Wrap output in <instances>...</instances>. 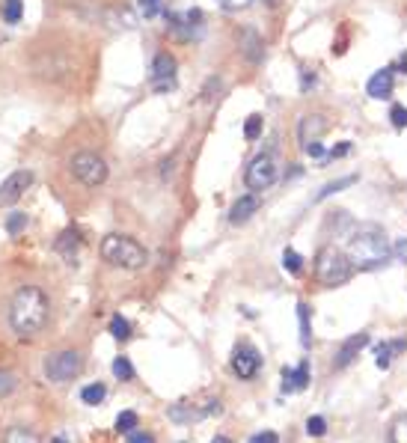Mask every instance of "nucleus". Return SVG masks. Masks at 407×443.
Returning a JSON list of instances; mask_svg holds the SVG:
<instances>
[{"label":"nucleus","mask_w":407,"mask_h":443,"mask_svg":"<svg viewBox=\"0 0 407 443\" xmlns=\"http://www.w3.org/2000/svg\"><path fill=\"white\" fill-rule=\"evenodd\" d=\"M392 259H399V262L407 265V238H401V241L392 244Z\"/></svg>","instance_id":"39"},{"label":"nucleus","mask_w":407,"mask_h":443,"mask_svg":"<svg viewBox=\"0 0 407 443\" xmlns=\"http://www.w3.org/2000/svg\"><path fill=\"white\" fill-rule=\"evenodd\" d=\"M253 0H223V6L229 9V12H238V9H247Z\"/></svg>","instance_id":"41"},{"label":"nucleus","mask_w":407,"mask_h":443,"mask_svg":"<svg viewBox=\"0 0 407 443\" xmlns=\"http://www.w3.org/2000/svg\"><path fill=\"white\" fill-rule=\"evenodd\" d=\"M3 443H42L39 440V435L33 428H27V426H12L3 435Z\"/></svg>","instance_id":"23"},{"label":"nucleus","mask_w":407,"mask_h":443,"mask_svg":"<svg viewBox=\"0 0 407 443\" xmlns=\"http://www.w3.org/2000/svg\"><path fill=\"white\" fill-rule=\"evenodd\" d=\"M267 3H276V0H267Z\"/></svg>","instance_id":"47"},{"label":"nucleus","mask_w":407,"mask_h":443,"mask_svg":"<svg viewBox=\"0 0 407 443\" xmlns=\"http://www.w3.org/2000/svg\"><path fill=\"white\" fill-rule=\"evenodd\" d=\"M372 351H375V366L378 369H390L392 366V357H395V351H392V342L390 339H384V342H375L372 346Z\"/></svg>","instance_id":"22"},{"label":"nucleus","mask_w":407,"mask_h":443,"mask_svg":"<svg viewBox=\"0 0 407 443\" xmlns=\"http://www.w3.org/2000/svg\"><path fill=\"white\" fill-rule=\"evenodd\" d=\"M262 116L259 113H253V116H247V122H244V137L247 140H259V134H262Z\"/></svg>","instance_id":"31"},{"label":"nucleus","mask_w":407,"mask_h":443,"mask_svg":"<svg viewBox=\"0 0 407 443\" xmlns=\"http://www.w3.org/2000/svg\"><path fill=\"white\" fill-rule=\"evenodd\" d=\"M283 268L292 274V277H297V274L303 271V256L297 253V250H292V247H285L283 250Z\"/></svg>","instance_id":"28"},{"label":"nucleus","mask_w":407,"mask_h":443,"mask_svg":"<svg viewBox=\"0 0 407 443\" xmlns=\"http://www.w3.org/2000/svg\"><path fill=\"white\" fill-rule=\"evenodd\" d=\"M84 372V354L77 348H63L45 357V378L51 384H68Z\"/></svg>","instance_id":"5"},{"label":"nucleus","mask_w":407,"mask_h":443,"mask_svg":"<svg viewBox=\"0 0 407 443\" xmlns=\"http://www.w3.org/2000/svg\"><path fill=\"white\" fill-rule=\"evenodd\" d=\"M107 333H111L116 342H128V339H131V321L122 319V316L116 312V316L111 319V324H107Z\"/></svg>","instance_id":"24"},{"label":"nucleus","mask_w":407,"mask_h":443,"mask_svg":"<svg viewBox=\"0 0 407 443\" xmlns=\"http://www.w3.org/2000/svg\"><path fill=\"white\" fill-rule=\"evenodd\" d=\"M125 443H158V437L152 435V431L137 428V431H131V435H125Z\"/></svg>","instance_id":"36"},{"label":"nucleus","mask_w":407,"mask_h":443,"mask_svg":"<svg viewBox=\"0 0 407 443\" xmlns=\"http://www.w3.org/2000/svg\"><path fill=\"white\" fill-rule=\"evenodd\" d=\"M354 268H381L392 259V247H390V238H386L384 226L378 223H360L357 229L348 235V250Z\"/></svg>","instance_id":"2"},{"label":"nucleus","mask_w":407,"mask_h":443,"mask_svg":"<svg viewBox=\"0 0 407 443\" xmlns=\"http://www.w3.org/2000/svg\"><path fill=\"white\" fill-rule=\"evenodd\" d=\"M15 387H18V381H15V375H12V372H3V369H0V399L12 396V393H15Z\"/></svg>","instance_id":"33"},{"label":"nucleus","mask_w":407,"mask_h":443,"mask_svg":"<svg viewBox=\"0 0 407 443\" xmlns=\"http://www.w3.org/2000/svg\"><path fill=\"white\" fill-rule=\"evenodd\" d=\"M244 39H247V45H244V51H247V57H250L253 63H259V57H262V51H259V48H262V42H259V36H256L253 30H247V33H244Z\"/></svg>","instance_id":"32"},{"label":"nucleus","mask_w":407,"mask_h":443,"mask_svg":"<svg viewBox=\"0 0 407 443\" xmlns=\"http://www.w3.org/2000/svg\"><path fill=\"white\" fill-rule=\"evenodd\" d=\"M399 66H401V68H404V75H407V54H404V57H401V63H399Z\"/></svg>","instance_id":"46"},{"label":"nucleus","mask_w":407,"mask_h":443,"mask_svg":"<svg viewBox=\"0 0 407 443\" xmlns=\"http://www.w3.org/2000/svg\"><path fill=\"white\" fill-rule=\"evenodd\" d=\"M137 428H140V413L131 411V408L122 411L113 420V431H116V435H131V431H137Z\"/></svg>","instance_id":"20"},{"label":"nucleus","mask_w":407,"mask_h":443,"mask_svg":"<svg viewBox=\"0 0 407 443\" xmlns=\"http://www.w3.org/2000/svg\"><path fill=\"white\" fill-rule=\"evenodd\" d=\"M390 120H392L395 128H407V107H404V104H392Z\"/></svg>","instance_id":"35"},{"label":"nucleus","mask_w":407,"mask_h":443,"mask_svg":"<svg viewBox=\"0 0 407 443\" xmlns=\"http://www.w3.org/2000/svg\"><path fill=\"white\" fill-rule=\"evenodd\" d=\"M111 372H113V378H116V381H122V384H131V381L137 378L134 363H131V357H125V354H119V357H113Z\"/></svg>","instance_id":"19"},{"label":"nucleus","mask_w":407,"mask_h":443,"mask_svg":"<svg viewBox=\"0 0 407 443\" xmlns=\"http://www.w3.org/2000/svg\"><path fill=\"white\" fill-rule=\"evenodd\" d=\"M51 321V301L39 285H21L9 301V324L21 339H36Z\"/></svg>","instance_id":"1"},{"label":"nucleus","mask_w":407,"mask_h":443,"mask_svg":"<svg viewBox=\"0 0 407 443\" xmlns=\"http://www.w3.org/2000/svg\"><path fill=\"white\" fill-rule=\"evenodd\" d=\"M392 342V351L395 354H404L407 351V337H395V339H390Z\"/></svg>","instance_id":"43"},{"label":"nucleus","mask_w":407,"mask_h":443,"mask_svg":"<svg viewBox=\"0 0 407 443\" xmlns=\"http://www.w3.org/2000/svg\"><path fill=\"white\" fill-rule=\"evenodd\" d=\"M354 277V262L351 256L339 250V247H321L315 256V280L327 289H336V285H345Z\"/></svg>","instance_id":"4"},{"label":"nucleus","mask_w":407,"mask_h":443,"mask_svg":"<svg viewBox=\"0 0 407 443\" xmlns=\"http://www.w3.org/2000/svg\"><path fill=\"white\" fill-rule=\"evenodd\" d=\"M178 443H184V440H178Z\"/></svg>","instance_id":"48"},{"label":"nucleus","mask_w":407,"mask_h":443,"mask_svg":"<svg viewBox=\"0 0 407 443\" xmlns=\"http://www.w3.org/2000/svg\"><path fill=\"white\" fill-rule=\"evenodd\" d=\"M303 152L310 155V158H324V146H321L319 140H315V143H310V146H306Z\"/></svg>","instance_id":"42"},{"label":"nucleus","mask_w":407,"mask_h":443,"mask_svg":"<svg viewBox=\"0 0 407 443\" xmlns=\"http://www.w3.org/2000/svg\"><path fill=\"white\" fill-rule=\"evenodd\" d=\"M354 182H357V176H342V179H336V182H327L324 188H321V194L315 196V202H321V200H327V196H333V194H339V191H345V188H351Z\"/></svg>","instance_id":"27"},{"label":"nucleus","mask_w":407,"mask_h":443,"mask_svg":"<svg viewBox=\"0 0 407 443\" xmlns=\"http://www.w3.org/2000/svg\"><path fill=\"white\" fill-rule=\"evenodd\" d=\"M0 15H3L6 24H18L24 18V0H3L0 6Z\"/></svg>","instance_id":"25"},{"label":"nucleus","mask_w":407,"mask_h":443,"mask_svg":"<svg viewBox=\"0 0 407 443\" xmlns=\"http://www.w3.org/2000/svg\"><path fill=\"white\" fill-rule=\"evenodd\" d=\"M390 443H407V413L392 420L390 426Z\"/></svg>","instance_id":"29"},{"label":"nucleus","mask_w":407,"mask_h":443,"mask_svg":"<svg viewBox=\"0 0 407 443\" xmlns=\"http://www.w3.org/2000/svg\"><path fill=\"white\" fill-rule=\"evenodd\" d=\"M247 443H280V435H276L274 428H262V431H256V435H250Z\"/></svg>","instance_id":"34"},{"label":"nucleus","mask_w":407,"mask_h":443,"mask_svg":"<svg viewBox=\"0 0 407 443\" xmlns=\"http://www.w3.org/2000/svg\"><path fill=\"white\" fill-rule=\"evenodd\" d=\"M315 81H319V77H315L312 68H301V90L303 93H310L312 86H315Z\"/></svg>","instance_id":"38"},{"label":"nucleus","mask_w":407,"mask_h":443,"mask_svg":"<svg viewBox=\"0 0 407 443\" xmlns=\"http://www.w3.org/2000/svg\"><path fill=\"white\" fill-rule=\"evenodd\" d=\"M348 152H351V143L345 140V143H339V146H333L327 158H330V161H336V158H345V155H348Z\"/></svg>","instance_id":"40"},{"label":"nucleus","mask_w":407,"mask_h":443,"mask_svg":"<svg viewBox=\"0 0 407 443\" xmlns=\"http://www.w3.org/2000/svg\"><path fill=\"white\" fill-rule=\"evenodd\" d=\"M211 443H235V440H232V437H226V435H214V437H211Z\"/></svg>","instance_id":"45"},{"label":"nucleus","mask_w":407,"mask_h":443,"mask_svg":"<svg viewBox=\"0 0 407 443\" xmlns=\"http://www.w3.org/2000/svg\"><path fill=\"white\" fill-rule=\"evenodd\" d=\"M104 399H107V384L104 381H93V384H86V387H81V402L86 408L102 405Z\"/></svg>","instance_id":"18"},{"label":"nucleus","mask_w":407,"mask_h":443,"mask_svg":"<svg viewBox=\"0 0 407 443\" xmlns=\"http://www.w3.org/2000/svg\"><path fill=\"white\" fill-rule=\"evenodd\" d=\"M324 131H327V120L321 113H306V116H301V122H297V140H301L303 149L310 143L321 140Z\"/></svg>","instance_id":"14"},{"label":"nucleus","mask_w":407,"mask_h":443,"mask_svg":"<svg viewBox=\"0 0 407 443\" xmlns=\"http://www.w3.org/2000/svg\"><path fill=\"white\" fill-rule=\"evenodd\" d=\"M149 81H152L155 93H167L176 86V60L170 54H158L152 60V75H149Z\"/></svg>","instance_id":"11"},{"label":"nucleus","mask_w":407,"mask_h":443,"mask_svg":"<svg viewBox=\"0 0 407 443\" xmlns=\"http://www.w3.org/2000/svg\"><path fill=\"white\" fill-rule=\"evenodd\" d=\"M214 413H223V402L220 399H208L205 405L200 402H191V399H182L176 405L167 408V417H170L176 426H191V422H200L205 417H214Z\"/></svg>","instance_id":"7"},{"label":"nucleus","mask_w":407,"mask_h":443,"mask_svg":"<svg viewBox=\"0 0 407 443\" xmlns=\"http://www.w3.org/2000/svg\"><path fill=\"white\" fill-rule=\"evenodd\" d=\"M274 179H276V161H274V155H271V152L256 155V158L250 161V167H247V173H244L247 188L256 191V194L271 188Z\"/></svg>","instance_id":"9"},{"label":"nucleus","mask_w":407,"mask_h":443,"mask_svg":"<svg viewBox=\"0 0 407 443\" xmlns=\"http://www.w3.org/2000/svg\"><path fill=\"white\" fill-rule=\"evenodd\" d=\"M372 346V333L369 330H360V333H351L348 339H342V346L336 348V354H333V363L330 366L336 369V372H342V369H348L351 363L360 357V351L363 348H369Z\"/></svg>","instance_id":"10"},{"label":"nucleus","mask_w":407,"mask_h":443,"mask_svg":"<svg viewBox=\"0 0 407 443\" xmlns=\"http://www.w3.org/2000/svg\"><path fill=\"white\" fill-rule=\"evenodd\" d=\"M72 176L77 182H84L86 188H98L102 182H107V164H104V158H98L95 152H77L75 158H72Z\"/></svg>","instance_id":"8"},{"label":"nucleus","mask_w":407,"mask_h":443,"mask_svg":"<svg viewBox=\"0 0 407 443\" xmlns=\"http://www.w3.org/2000/svg\"><path fill=\"white\" fill-rule=\"evenodd\" d=\"M310 316H312L310 303H306V301H301V303H297V321H301V346H303V348H310V346H312V328H310Z\"/></svg>","instance_id":"21"},{"label":"nucleus","mask_w":407,"mask_h":443,"mask_svg":"<svg viewBox=\"0 0 407 443\" xmlns=\"http://www.w3.org/2000/svg\"><path fill=\"white\" fill-rule=\"evenodd\" d=\"M262 351L253 346V342H238V346L232 348V357H229V369H232V375L235 378H241V381H256L259 378V372H262Z\"/></svg>","instance_id":"6"},{"label":"nucleus","mask_w":407,"mask_h":443,"mask_svg":"<svg viewBox=\"0 0 407 443\" xmlns=\"http://www.w3.org/2000/svg\"><path fill=\"white\" fill-rule=\"evenodd\" d=\"M30 185H33V173H30V170H15L3 185H0V205L18 202L27 194Z\"/></svg>","instance_id":"12"},{"label":"nucleus","mask_w":407,"mask_h":443,"mask_svg":"<svg viewBox=\"0 0 407 443\" xmlns=\"http://www.w3.org/2000/svg\"><path fill=\"white\" fill-rule=\"evenodd\" d=\"M48 443H72V440H68V435H66V431H57V435H54L51 440H48Z\"/></svg>","instance_id":"44"},{"label":"nucleus","mask_w":407,"mask_h":443,"mask_svg":"<svg viewBox=\"0 0 407 443\" xmlns=\"http://www.w3.org/2000/svg\"><path fill=\"white\" fill-rule=\"evenodd\" d=\"M137 6H140V12L146 18H155L158 12H161V6H158V0H137Z\"/></svg>","instance_id":"37"},{"label":"nucleus","mask_w":407,"mask_h":443,"mask_svg":"<svg viewBox=\"0 0 407 443\" xmlns=\"http://www.w3.org/2000/svg\"><path fill=\"white\" fill-rule=\"evenodd\" d=\"M310 360H301V363H297V366H285L283 369V393H285V396H294V393H303L306 387H310Z\"/></svg>","instance_id":"13"},{"label":"nucleus","mask_w":407,"mask_h":443,"mask_svg":"<svg viewBox=\"0 0 407 443\" xmlns=\"http://www.w3.org/2000/svg\"><path fill=\"white\" fill-rule=\"evenodd\" d=\"M259 205H262V200H259L256 194H244V196H238V200L232 202V209H229V223H232V226L247 223L256 211H259Z\"/></svg>","instance_id":"16"},{"label":"nucleus","mask_w":407,"mask_h":443,"mask_svg":"<svg viewBox=\"0 0 407 443\" xmlns=\"http://www.w3.org/2000/svg\"><path fill=\"white\" fill-rule=\"evenodd\" d=\"M327 428H330V422H327V417H321V413H312V417H306V422H303V431L310 437H324Z\"/></svg>","instance_id":"26"},{"label":"nucleus","mask_w":407,"mask_h":443,"mask_svg":"<svg viewBox=\"0 0 407 443\" xmlns=\"http://www.w3.org/2000/svg\"><path fill=\"white\" fill-rule=\"evenodd\" d=\"M392 81H395V66H386V68H378V72L372 75L369 86H366V93L375 102H381V98H390L392 95Z\"/></svg>","instance_id":"15"},{"label":"nucleus","mask_w":407,"mask_h":443,"mask_svg":"<svg viewBox=\"0 0 407 443\" xmlns=\"http://www.w3.org/2000/svg\"><path fill=\"white\" fill-rule=\"evenodd\" d=\"M102 259L107 265H113V268H125V271H140L146 268L149 262V253L140 241H134L131 235H107L102 241Z\"/></svg>","instance_id":"3"},{"label":"nucleus","mask_w":407,"mask_h":443,"mask_svg":"<svg viewBox=\"0 0 407 443\" xmlns=\"http://www.w3.org/2000/svg\"><path fill=\"white\" fill-rule=\"evenodd\" d=\"M81 244H84V241H81V232H77V229H66V232H59L54 250L63 256L68 265H77V256H81Z\"/></svg>","instance_id":"17"},{"label":"nucleus","mask_w":407,"mask_h":443,"mask_svg":"<svg viewBox=\"0 0 407 443\" xmlns=\"http://www.w3.org/2000/svg\"><path fill=\"white\" fill-rule=\"evenodd\" d=\"M24 229H27V214L24 211H12V214H9V218H6V232L15 238V235H21Z\"/></svg>","instance_id":"30"}]
</instances>
